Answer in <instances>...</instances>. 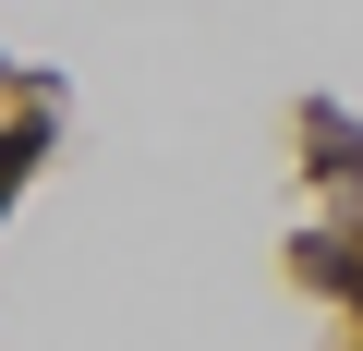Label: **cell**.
<instances>
[]
</instances>
